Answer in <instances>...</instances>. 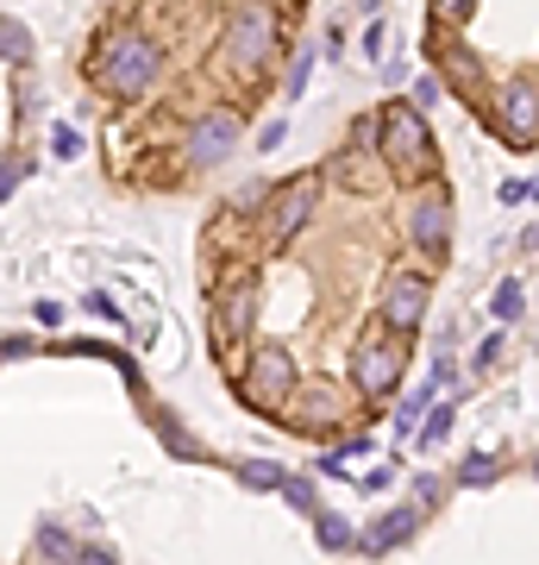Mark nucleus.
<instances>
[{"label": "nucleus", "mask_w": 539, "mask_h": 565, "mask_svg": "<svg viewBox=\"0 0 539 565\" xmlns=\"http://www.w3.org/2000/svg\"><path fill=\"white\" fill-rule=\"evenodd\" d=\"M282 497H289L295 509H308V515H314V484H308V478H282Z\"/></svg>", "instance_id": "4be33fe9"}, {"label": "nucleus", "mask_w": 539, "mask_h": 565, "mask_svg": "<svg viewBox=\"0 0 539 565\" xmlns=\"http://www.w3.org/2000/svg\"><path fill=\"white\" fill-rule=\"evenodd\" d=\"M382 158L396 163L401 177H414V170L433 163V132H427V114L414 102L389 107V120H382Z\"/></svg>", "instance_id": "f03ea898"}, {"label": "nucleus", "mask_w": 539, "mask_h": 565, "mask_svg": "<svg viewBox=\"0 0 539 565\" xmlns=\"http://www.w3.org/2000/svg\"><path fill=\"white\" fill-rule=\"evenodd\" d=\"M233 145H239V114H207V120L188 132V158L195 163H220Z\"/></svg>", "instance_id": "9d476101"}, {"label": "nucleus", "mask_w": 539, "mask_h": 565, "mask_svg": "<svg viewBox=\"0 0 539 565\" xmlns=\"http://www.w3.org/2000/svg\"><path fill=\"white\" fill-rule=\"evenodd\" d=\"M282 139H289V120H270V126L258 132V151H277Z\"/></svg>", "instance_id": "b1692460"}, {"label": "nucleus", "mask_w": 539, "mask_h": 565, "mask_svg": "<svg viewBox=\"0 0 539 565\" xmlns=\"http://www.w3.org/2000/svg\"><path fill=\"white\" fill-rule=\"evenodd\" d=\"M158 434H163V446L170 452H182V459H195V465H207V446L188 434V427H176V422H158Z\"/></svg>", "instance_id": "f3484780"}, {"label": "nucleus", "mask_w": 539, "mask_h": 565, "mask_svg": "<svg viewBox=\"0 0 539 565\" xmlns=\"http://www.w3.org/2000/svg\"><path fill=\"white\" fill-rule=\"evenodd\" d=\"M440 95H445V82L433 76V70H427V76H414V107H420V114H427V107H440Z\"/></svg>", "instance_id": "412c9836"}, {"label": "nucleus", "mask_w": 539, "mask_h": 565, "mask_svg": "<svg viewBox=\"0 0 539 565\" xmlns=\"http://www.w3.org/2000/svg\"><path fill=\"white\" fill-rule=\"evenodd\" d=\"M251 302H258V289H251V282H239V289L220 302V315H214V340H220V345L239 340L245 327H251Z\"/></svg>", "instance_id": "f8f14e48"}, {"label": "nucleus", "mask_w": 539, "mask_h": 565, "mask_svg": "<svg viewBox=\"0 0 539 565\" xmlns=\"http://www.w3.org/2000/svg\"><path fill=\"white\" fill-rule=\"evenodd\" d=\"M364 490H389L396 484V465H377V471H370V478H358Z\"/></svg>", "instance_id": "393cba45"}, {"label": "nucleus", "mask_w": 539, "mask_h": 565, "mask_svg": "<svg viewBox=\"0 0 539 565\" xmlns=\"http://www.w3.org/2000/svg\"><path fill=\"white\" fill-rule=\"evenodd\" d=\"M352 377H358L364 396H389L401 377V345L396 340H364L358 359H352Z\"/></svg>", "instance_id": "6e6552de"}, {"label": "nucleus", "mask_w": 539, "mask_h": 565, "mask_svg": "<svg viewBox=\"0 0 539 565\" xmlns=\"http://www.w3.org/2000/svg\"><path fill=\"white\" fill-rule=\"evenodd\" d=\"M427 302H433V289H427V277H414V270H396V277L382 282V327L389 333H414L420 321H427Z\"/></svg>", "instance_id": "20e7f679"}, {"label": "nucleus", "mask_w": 539, "mask_h": 565, "mask_svg": "<svg viewBox=\"0 0 539 565\" xmlns=\"http://www.w3.org/2000/svg\"><path fill=\"white\" fill-rule=\"evenodd\" d=\"M51 145H57V158H76V132H69V126H57V132H51Z\"/></svg>", "instance_id": "a878e982"}, {"label": "nucleus", "mask_w": 539, "mask_h": 565, "mask_svg": "<svg viewBox=\"0 0 539 565\" xmlns=\"http://www.w3.org/2000/svg\"><path fill=\"white\" fill-rule=\"evenodd\" d=\"M308 70H314V51H301V57L289 63V95H301V88H308Z\"/></svg>", "instance_id": "5701e85b"}, {"label": "nucleus", "mask_w": 539, "mask_h": 565, "mask_svg": "<svg viewBox=\"0 0 539 565\" xmlns=\"http://www.w3.org/2000/svg\"><path fill=\"white\" fill-rule=\"evenodd\" d=\"M408 233L427 258H440L445 239H452V202H445V189H420L414 207H408Z\"/></svg>", "instance_id": "0eeeda50"}, {"label": "nucleus", "mask_w": 539, "mask_h": 565, "mask_svg": "<svg viewBox=\"0 0 539 565\" xmlns=\"http://www.w3.org/2000/svg\"><path fill=\"white\" fill-rule=\"evenodd\" d=\"M308 207H314V177H301V182H289V189H282L277 195V214H270V239H289V233H295L301 221H308Z\"/></svg>", "instance_id": "9b49d317"}, {"label": "nucleus", "mask_w": 539, "mask_h": 565, "mask_svg": "<svg viewBox=\"0 0 539 565\" xmlns=\"http://www.w3.org/2000/svg\"><path fill=\"white\" fill-rule=\"evenodd\" d=\"M496 126L508 145H539V88L533 82H508L496 102Z\"/></svg>", "instance_id": "423d86ee"}, {"label": "nucleus", "mask_w": 539, "mask_h": 565, "mask_svg": "<svg viewBox=\"0 0 539 565\" xmlns=\"http://www.w3.org/2000/svg\"><path fill=\"white\" fill-rule=\"evenodd\" d=\"M414 527H420V497L408 509H389V515H377V522L358 534L364 553H396L401 541H414Z\"/></svg>", "instance_id": "1a4fd4ad"}, {"label": "nucleus", "mask_w": 539, "mask_h": 565, "mask_svg": "<svg viewBox=\"0 0 539 565\" xmlns=\"http://www.w3.org/2000/svg\"><path fill=\"white\" fill-rule=\"evenodd\" d=\"M445 434H452V408H433V415L420 422V446H440Z\"/></svg>", "instance_id": "aec40b11"}, {"label": "nucleus", "mask_w": 539, "mask_h": 565, "mask_svg": "<svg viewBox=\"0 0 539 565\" xmlns=\"http://www.w3.org/2000/svg\"><path fill=\"white\" fill-rule=\"evenodd\" d=\"M520 302H527L520 277H502V282H496V302H489V315H496V321L508 327V321H520Z\"/></svg>", "instance_id": "4468645a"}, {"label": "nucleus", "mask_w": 539, "mask_h": 565, "mask_svg": "<svg viewBox=\"0 0 539 565\" xmlns=\"http://www.w3.org/2000/svg\"><path fill=\"white\" fill-rule=\"evenodd\" d=\"M88 308H95V315H107V321H120V315H126V308H114V302H107V296H100V289H95V296H88Z\"/></svg>", "instance_id": "c756f323"}, {"label": "nucleus", "mask_w": 539, "mask_h": 565, "mask_svg": "<svg viewBox=\"0 0 539 565\" xmlns=\"http://www.w3.org/2000/svg\"><path fill=\"white\" fill-rule=\"evenodd\" d=\"M471 7H477V0H440V13H445V20H464Z\"/></svg>", "instance_id": "2f4dec72"}, {"label": "nucleus", "mask_w": 539, "mask_h": 565, "mask_svg": "<svg viewBox=\"0 0 539 565\" xmlns=\"http://www.w3.org/2000/svg\"><path fill=\"white\" fill-rule=\"evenodd\" d=\"M158 44L151 39H139V32H126V39H114L107 44V63H100V82H107V88H114V95H126V102H132V95H144V88H151V76H158Z\"/></svg>", "instance_id": "f257e3e1"}, {"label": "nucleus", "mask_w": 539, "mask_h": 565, "mask_svg": "<svg viewBox=\"0 0 539 565\" xmlns=\"http://www.w3.org/2000/svg\"><path fill=\"white\" fill-rule=\"evenodd\" d=\"M414 497L420 503H440V478H414Z\"/></svg>", "instance_id": "cd10ccee"}, {"label": "nucleus", "mask_w": 539, "mask_h": 565, "mask_svg": "<svg viewBox=\"0 0 539 565\" xmlns=\"http://www.w3.org/2000/svg\"><path fill=\"white\" fill-rule=\"evenodd\" d=\"M282 465H263V459H239V484L245 490H282Z\"/></svg>", "instance_id": "2eb2a0df"}, {"label": "nucleus", "mask_w": 539, "mask_h": 565, "mask_svg": "<svg viewBox=\"0 0 539 565\" xmlns=\"http://www.w3.org/2000/svg\"><path fill=\"white\" fill-rule=\"evenodd\" d=\"M502 359V333H489V340L477 345V364H496Z\"/></svg>", "instance_id": "bb28decb"}, {"label": "nucleus", "mask_w": 539, "mask_h": 565, "mask_svg": "<svg viewBox=\"0 0 539 565\" xmlns=\"http://www.w3.org/2000/svg\"><path fill=\"white\" fill-rule=\"evenodd\" d=\"M245 403L263 408V415H277L282 403H289V390H295V359L282 352V345H263V352H251V371H245Z\"/></svg>", "instance_id": "7ed1b4c3"}, {"label": "nucleus", "mask_w": 539, "mask_h": 565, "mask_svg": "<svg viewBox=\"0 0 539 565\" xmlns=\"http://www.w3.org/2000/svg\"><path fill=\"white\" fill-rule=\"evenodd\" d=\"M314 541L326 546V553H345V546H358V534H352L345 515H314Z\"/></svg>", "instance_id": "ddd939ff"}, {"label": "nucleus", "mask_w": 539, "mask_h": 565, "mask_svg": "<svg viewBox=\"0 0 539 565\" xmlns=\"http://www.w3.org/2000/svg\"><path fill=\"white\" fill-rule=\"evenodd\" d=\"M0 44H7V63H25V57H32V39H25V25H20V20L0 25Z\"/></svg>", "instance_id": "6ab92c4d"}, {"label": "nucleus", "mask_w": 539, "mask_h": 565, "mask_svg": "<svg viewBox=\"0 0 539 565\" xmlns=\"http://www.w3.org/2000/svg\"><path fill=\"white\" fill-rule=\"evenodd\" d=\"M520 245H527V252H539V226H527V233H520Z\"/></svg>", "instance_id": "473e14b6"}, {"label": "nucleus", "mask_w": 539, "mask_h": 565, "mask_svg": "<svg viewBox=\"0 0 539 565\" xmlns=\"http://www.w3.org/2000/svg\"><path fill=\"white\" fill-rule=\"evenodd\" d=\"M382 39H389V32H382V20H377L370 32H364V51H370V57H382Z\"/></svg>", "instance_id": "7c9ffc66"}, {"label": "nucleus", "mask_w": 539, "mask_h": 565, "mask_svg": "<svg viewBox=\"0 0 539 565\" xmlns=\"http://www.w3.org/2000/svg\"><path fill=\"white\" fill-rule=\"evenodd\" d=\"M496 478H502V465L489 459V452H471V459L459 465V484L464 490H483V484H496Z\"/></svg>", "instance_id": "dca6fc26"}, {"label": "nucleus", "mask_w": 539, "mask_h": 565, "mask_svg": "<svg viewBox=\"0 0 539 565\" xmlns=\"http://www.w3.org/2000/svg\"><path fill=\"white\" fill-rule=\"evenodd\" d=\"M39 553H51V559H88V546H76L63 527H51V522L39 527Z\"/></svg>", "instance_id": "a211bd4d"}, {"label": "nucleus", "mask_w": 539, "mask_h": 565, "mask_svg": "<svg viewBox=\"0 0 539 565\" xmlns=\"http://www.w3.org/2000/svg\"><path fill=\"white\" fill-rule=\"evenodd\" d=\"M32 352H39V340H20V333L7 340V359H32Z\"/></svg>", "instance_id": "c85d7f7f"}, {"label": "nucleus", "mask_w": 539, "mask_h": 565, "mask_svg": "<svg viewBox=\"0 0 539 565\" xmlns=\"http://www.w3.org/2000/svg\"><path fill=\"white\" fill-rule=\"evenodd\" d=\"M270 51H277V20H270V7H245L239 20L226 25V57L239 63V70H258Z\"/></svg>", "instance_id": "39448f33"}]
</instances>
